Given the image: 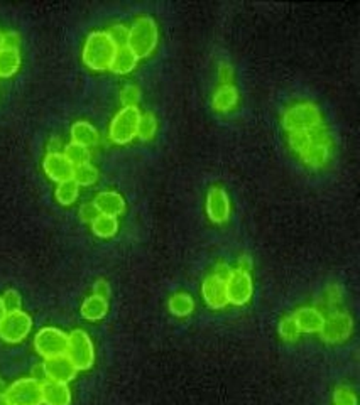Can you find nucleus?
I'll return each instance as SVG.
<instances>
[{"label":"nucleus","mask_w":360,"mask_h":405,"mask_svg":"<svg viewBox=\"0 0 360 405\" xmlns=\"http://www.w3.org/2000/svg\"><path fill=\"white\" fill-rule=\"evenodd\" d=\"M4 395L9 405H43V383L32 377L18 378Z\"/></svg>","instance_id":"obj_8"},{"label":"nucleus","mask_w":360,"mask_h":405,"mask_svg":"<svg viewBox=\"0 0 360 405\" xmlns=\"http://www.w3.org/2000/svg\"><path fill=\"white\" fill-rule=\"evenodd\" d=\"M107 34L110 36V39L114 41L117 48L127 46V39H129V27H126L124 24H115V26H112L109 31H107Z\"/></svg>","instance_id":"obj_32"},{"label":"nucleus","mask_w":360,"mask_h":405,"mask_svg":"<svg viewBox=\"0 0 360 405\" xmlns=\"http://www.w3.org/2000/svg\"><path fill=\"white\" fill-rule=\"evenodd\" d=\"M325 303L328 308H333L335 304L340 303V294H338V287L328 289V297H325Z\"/></svg>","instance_id":"obj_40"},{"label":"nucleus","mask_w":360,"mask_h":405,"mask_svg":"<svg viewBox=\"0 0 360 405\" xmlns=\"http://www.w3.org/2000/svg\"><path fill=\"white\" fill-rule=\"evenodd\" d=\"M2 49H6V43H4V32L0 31V51H2Z\"/></svg>","instance_id":"obj_46"},{"label":"nucleus","mask_w":360,"mask_h":405,"mask_svg":"<svg viewBox=\"0 0 360 405\" xmlns=\"http://www.w3.org/2000/svg\"><path fill=\"white\" fill-rule=\"evenodd\" d=\"M63 154L66 156V159H68L74 167L81 166V164L90 163V159H92V152H90L88 147L78 146V144H73V142H69L68 146L65 147Z\"/></svg>","instance_id":"obj_28"},{"label":"nucleus","mask_w":360,"mask_h":405,"mask_svg":"<svg viewBox=\"0 0 360 405\" xmlns=\"http://www.w3.org/2000/svg\"><path fill=\"white\" fill-rule=\"evenodd\" d=\"M218 80H220L222 85H232V80H234V69H232L230 64L222 63L220 68H218Z\"/></svg>","instance_id":"obj_36"},{"label":"nucleus","mask_w":360,"mask_h":405,"mask_svg":"<svg viewBox=\"0 0 360 405\" xmlns=\"http://www.w3.org/2000/svg\"><path fill=\"white\" fill-rule=\"evenodd\" d=\"M352 331H354V320H352L350 314L335 311L328 317H325L320 336L325 343L338 345V343L349 340Z\"/></svg>","instance_id":"obj_11"},{"label":"nucleus","mask_w":360,"mask_h":405,"mask_svg":"<svg viewBox=\"0 0 360 405\" xmlns=\"http://www.w3.org/2000/svg\"><path fill=\"white\" fill-rule=\"evenodd\" d=\"M159 44V27L156 20L149 15L138 18L129 27V39H127V48L139 57H149L156 51Z\"/></svg>","instance_id":"obj_3"},{"label":"nucleus","mask_w":360,"mask_h":405,"mask_svg":"<svg viewBox=\"0 0 360 405\" xmlns=\"http://www.w3.org/2000/svg\"><path fill=\"white\" fill-rule=\"evenodd\" d=\"M293 320H295L300 333H320L324 328L325 316L321 314L320 309L316 308H300L298 311L293 314Z\"/></svg>","instance_id":"obj_16"},{"label":"nucleus","mask_w":360,"mask_h":405,"mask_svg":"<svg viewBox=\"0 0 360 405\" xmlns=\"http://www.w3.org/2000/svg\"><path fill=\"white\" fill-rule=\"evenodd\" d=\"M81 317L86 321H102L103 317L109 313V301L103 299V297L98 296H88L86 299L81 303Z\"/></svg>","instance_id":"obj_21"},{"label":"nucleus","mask_w":360,"mask_h":405,"mask_svg":"<svg viewBox=\"0 0 360 405\" xmlns=\"http://www.w3.org/2000/svg\"><path fill=\"white\" fill-rule=\"evenodd\" d=\"M98 210H97V206L93 205V201H88V202H84V205L80 206V218H81V221H85V223H92L95 218L98 217Z\"/></svg>","instance_id":"obj_35"},{"label":"nucleus","mask_w":360,"mask_h":405,"mask_svg":"<svg viewBox=\"0 0 360 405\" xmlns=\"http://www.w3.org/2000/svg\"><path fill=\"white\" fill-rule=\"evenodd\" d=\"M288 144L301 163L312 169L325 167L332 157V137L326 125L314 130L288 134Z\"/></svg>","instance_id":"obj_1"},{"label":"nucleus","mask_w":360,"mask_h":405,"mask_svg":"<svg viewBox=\"0 0 360 405\" xmlns=\"http://www.w3.org/2000/svg\"><path fill=\"white\" fill-rule=\"evenodd\" d=\"M72 390L68 383L51 382L43 383V405H72Z\"/></svg>","instance_id":"obj_18"},{"label":"nucleus","mask_w":360,"mask_h":405,"mask_svg":"<svg viewBox=\"0 0 360 405\" xmlns=\"http://www.w3.org/2000/svg\"><path fill=\"white\" fill-rule=\"evenodd\" d=\"M93 294L98 296V297H103V299L109 301V297H110V286H109V282H107L105 279L97 280V282L93 284Z\"/></svg>","instance_id":"obj_38"},{"label":"nucleus","mask_w":360,"mask_h":405,"mask_svg":"<svg viewBox=\"0 0 360 405\" xmlns=\"http://www.w3.org/2000/svg\"><path fill=\"white\" fill-rule=\"evenodd\" d=\"M201 296H204L206 306L210 309H215V311L227 308V304H229L225 280L213 274L206 277L204 284H201Z\"/></svg>","instance_id":"obj_14"},{"label":"nucleus","mask_w":360,"mask_h":405,"mask_svg":"<svg viewBox=\"0 0 360 405\" xmlns=\"http://www.w3.org/2000/svg\"><path fill=\"white\" fill-rule=\"evenodd\" d=\"M2 297V303L6 306L7 313H14V311H20L22 309V297L18 291H14V289H9V291L4 292Z\"/></svg>","instance_id":"obj_33"},{"label":"nucleus","mask_w":360,"mask_h":405,"mask_svg":"<svg viewBox=\"0 0 360 405\" xmlns=\"http://www.w3.org/2000/svg\"><path fill=\"white\" fill-rule=\"evenodd\" d=\"M68 343V334L55 326H44L34 336V350L41 358L53 359L63 357Z\"/></svg>","instance_id":"obj_7"},{"label":"nucleus","mask_w":360,"mask_h":405,"mask_svg":"<svg viewBox=\"0 0 360 405\" xmlns=\"http://www.w3.org/2000/svg\"><path fill=\"white\" fill-rule=\"evenodd\" d=\"M230 272H232V268H230L229 263H217V267H215V270H213V275H217V277H220V279L227 280V277L230 275Z\"/></svg>","instance_id":"obj_41"},{"label":"nucleus","mask_w":360,"mask_h":405,"mask_svg":"<svg viewBox=\"0 0 360 405\" xmlns=\"http://www.w3.org/2000/svg\"><path fill=\"white\" fill-rule=\"evenodd\" d=\"M277 331H279V336L283 338L284 341H296L300 338V329H298L295 320L293 316H286L279 321V326H277Z\"/></svg>","instance_id":"obj_30"},{"label":"nucleus","mask_w":360,"mask_h":405,"mask_svg":"<svg viewBox=\"0 0 360 405\" xmlns=\"http://www.w3.org/2000/svg\"><path fill=\"white\" fill-rule=\"evenodd\" d=\"M43 171L55 183L73 179L74 166L66 159L63 152H48L43 159Z\"/></svg>","instance_id":"obj_13"},{"label":"nucleus","mask_w":360,"mask_h":405,"mask_svg":"<svg viewBox=\"0 0 360 405\" xmlns=\"http://www.w3.org/2000/svg\"><path fill=\"white\" fill-rule=\"evenodd\" d=\"M78 196H80V186L74 183L73 179L58 183L55 189V198L61 206H72L73 202H76Z\"/></svg>","instance_id":"obj_26"},{"label":"nucleus","mask_w":360,"mask_h":405,"mask_svg":"<svg viewBox=\"0 0 360 405\" xmlns=\"http://www.w3.org/2000/svg\"><path fill=\"white\" fill-rule=\"evenodd\" d=\"M65 357L78 371H86L95 365V345L90 334L84 329H73L68 334Z\"/></svg>","instance_id":"obj_5"},{"label":"nucleus","mask_w":360,"mask_h":405,"mask_svg":"<svg viewBox=\"0 0 360 405\" xmlns=\"http://www.w3.org/2000/svg\"><path fill=\"white\" fill-rule=\"evenodd\" d=\"M117 46L107 31H93L86 37L84 49H81V61L86 68L93 71H105L110 69Z\"/></svg>","instance_id":"obj_2"},{"label":"nucleus","mask_w":360,"mask_h":405,"mask_svg":"<svg viewBox=\"0 0 360 405\" xmlns=\"http://www.w3.org/2000/svg\"><path fill=\"white\" fill-rule=\"evenodd\" d=\"M324 125V115L312 102H298L283 114V127L288 134L314 130Z\"/></svg>","instance_id":"obj_4"},{"label":"nucleus","mask_w":360,"mask_h":405,"mask_svg":"<svg viewBox=\"0 0 360 405\" xmlns=\"http://www.w3.org/2000/svg\"><path fill=\"white\" fill-rule=\"evenodd\" d=\"M140 102V90L135 85H126L120 90V103L122 107H138Z\"/></svg>","instance_id":"obj_31"},{"label":"nucleus","mask_w":360,"mask_h":405,"mask_svg":"<svg viewBox=\"0 0 360 405\" xmlns=\"http://www.w3.org/2000/svg\"><path fill=\"white\" fill-rule=\"evenodd\" d=\"M333 404L335 405H357V397L352 390L345 387L335 388L333 392Z\"/></svg>","instance_id":"obj_34"},{"label":"nucleus","mask_w":360,"mask_h":405,"mask_svg":"<svg viewBox=\"0 0 360 405\" xmlns=\"http://www.w3.org/2000/svg\"><path fill=\"white\" fill-rule=\"evenodd\" d=\"M206 217L212 223L222 225L230 217V198L220 186H213L206 194Z\"/></svg>","instance_id":"obj_12"},{"label":"nucleus","mask_w":360,"mask_h":405,"mask_svg":"<svg viewBox=\"0 0 360 405\" xmlns=\"http://www.w3.org/2000/svg\"><path fill=\"white\" fill-rule=\"evenodd\" d=\"M251 260L247 257H242L239 260V268L240 270H246V272H251Z\"/></svg>","instance_id":"obj_43"},{"label":"nucleus","mask_w":360,"mask_h":405,"mask_svg":"<svg viewBox=\"0 0 360 405\" xmlns=\"http://www.w3.org/2000/svg\"><path fill=\"white\" fill-rule=\"evenodd\" d=\"M20 53L18 49L0 51V78H12L20 68Z\"/></svg>","instance_id":"obj_23"},{"label":"nucleus","mask_w":360,"mask_h":405,"mask_svg":"<svg viewBox=\"0 0 360 405\" xmlns=\"http://www.w3.org/2000/svg\"><path fill=\"white\" fill-rule=\"evenodd\" d=\"M225 287L229 304L246 306L254 296V280H252L251 272L240 270V268L230 272L225 280Z\"/></svg>","instance_id":"obj_9"},{"label":"nucleus","mask_w":360,"mask_h":405,"mask_svg":"<svg viewBox=\"0 0 360 405\" xmlns=\"http://www.w3.org/2000/svg\"><path fill=\"white\" fill-rule=\"evenodd\" d=\"M32 329V317L26 311H14L7 313L6 320L0 326V340L11 343V345H18L29 336Z\"/></svg>","instance_id":"obj_10"},{"label":"nucleus","mask_w":360,"mask_h":405,"mask_svg":"<svg viewBox=\"0 0 360 405\" xmlns=\"http://www.w3.org/2000/svg\"><path fill=\"white\" fill-rule=\"evenodd\" d=\"M44 369H46V377L51 382H61V383H69L72 380L76 378L78 370L74 369L73 363L68 358L58 357L53 359H46L44 362Z\"/></svg>","instance_id":"obj_15"},{"label":"nucleus","mask_w":360,"mask_h":405,"mask_svg":"<svg viewBox=\"0 0 360 405\" xmlns=\"http://www.w3.org/2000/svg\"><path fill=\"white\" fill-rule=\"evenodd\" d=\"M239 103V90L234 85H220L215 90L212 105L213 109L220 114H227L237 107Z\"/></svg>","instance_id":"obj_20"},{"label":"nucleus","mask_w":360,"mask_h":405,"mask_svg":"<svg viewBox=\"0 0 360 405\" xmlns=\"http://www.w3.org/2000/svg\"><path fill=\"white\" fill-rule=\"evenodd\" d=\"M69 135H72V142L78 144V146L84 147H95L100 140V134L95 129V125H92L86 120H78L72 125V130H69Z\"/></svg>","instance_id":"obj_19"},{"label":"nucleus","mask_w":360,"mask_h":405,"mask_svg":"<svg viewBox=\"0 0 360 405\" xmlns=\"http://www.w3.org/2000/svg\"><path fill=\"white\" fill-rule=\"evenodd\" d=\"M92 225L93 235L98 238H112L119 231V220L115 217H107V214H98L95 220L90 223Z\"/></svg>","instance_id":"obj_24"},{"label":"nucleus","mask_w":360,"mask_h":405,"mask_svg":"<svg viewBox=\"0 0 360 405\" xmlns=\"http://www.w3.org/2000/svg\"><path fill=\"white\" fill-rule=\"evenodd\" d=\"M31 377L34 378V380H37V382H41V383L46 382L48 377H46V369H44V363H37L34 369H32Z\"/></svg>","instance_id":"obj_39"},{"label":"nucleus","mask_w":360,"mask_h":405,"mask_svg":"<svg viewBox=\"0 0 360 405\" xmlns=\"http://www.w3.org/2000/svg\"><path fill=\"white\" fill-rule=\"evenodd\" d=\"M73 181L78 186H93L98 181V169L92 163L76 166L73 171Z\"/></svg>","instance_id":"obj_27"},{"label":"nucleus","mask_w":360,"mask_h":405,"mask_svg":"<svg viewBox=\"0 0 360 405\" xmlns=\"http://www.w3.org/2000/svg\"><path fill=\"white\" fill-rule=\"evenodd\" d=\"M4 43H6V49H18L20 48V36L15 31L4 32Z\"/></svg>","instance_id":"obj_37"},{"label":"nucleus","mask_w":360,"mask_h":405,"mask_svg":"<svg viewBox=\"0 0 360 405\" xmlns=\"http://www.w3.org/2000/svg\"><path fill=\"white\" fill-rule=\"evenodd\" d=\"M60 149H61V140L60 139L53 137L51 140H49L48 152H60Z\"/></svg>","instance_id":"obj_42"},{"label":"nucleus","mask_w":360,"mask_h":405,"mask_svg":"<svg viewBox=\"0 0 360 405\" xmlns=\"http://www.w3.org/2000/svg\"><path fill=\"white\" fill-rule=\"evenodd\" d=\"M6 316H7V309H6V306H4V303H2V297H0V326H2V322H4V320H6Z\"/></svg>","instance_id":"obj_44"},{"label":"nucleus","mask_w":360,"mask_h":405,"mask_svg":"<svg viewBox=\"0 0 360 405\" xmlns=\"http://www.w3.org/2000/svg\"><path fill=\"white\" fill-rule=\"evenodd\" d=\"M168 309L173 316L176 317H188L194 311L193 297L186 292H178L169 299Z\"/></svg>","instance_id":"obj_25"},{"label":"nucleus","mask_w":360,"mask_h":405,"mask_svg":"<svg viewBox=\"0 0 360 405\" xmlns=\"http://www.w3.org/2000/svg\"><path fill=\"white\" fill-rule=\"evenodd\" d=\"M138 63H139V57L135 56L129 48L127 46L117 48L114 61H112L110 71H114L115 74H127L138 68Z\"/></svg>","instance_id":"obj_22"},{"label":"nucleus","mask_w":360,"mask_h":405,"mask_svg":"<svg viewBox=\"0 0 360 405\" xmlns=\"http://www.w3.org/2000/svg\"><path fill=\"white\" fill-rule=\"evenodd\" d=\"M140 111L138 107H122L109 127V137L117 146H126L138 137Z\"/></svg>","instance_id":"obj_6"},{"label":"nucleus","mask_w":360,"mask_h":405,"mask_svg":"<svg viewBox=\"0 0 360 405\" xmlns=\"http://www.w3.org/2000/svg\"><path fill=\"white\" fill-rule=\"evenodd\" d=\"M93 205L97 206L98 213L107 217H120L126 212V200L117 191H102L95 196Z\"/></svg>","instance_id":"obj_17"},{"label":"nucleus","mask_w":360,"mask_h":405,"mask_svg":"<svg viewBox=\"0 0 360 405\" xmlns=\"http://www.w3.org/2000/svg\"><path fill=\"white\" fill-rule=\"evenodd\" d=\"M6 390H7V385H6V382H4V380L0 378V394H6Z\"/></svg>","instance_id":"obj_45"},{"label":"nucleus","mask_w":360,"mask_h":405,"mask_svg":"<svg viewBox=\"0 0 360 405\" xmlns=\"http://www.w3.org/2000/svg\"><path fill=\"white\" fill-rule=\"evenodd\" d=\"M157 132V118L154 117V114L151 111H146V114H140L139 120V129H138V137L140 140H152L154 139Z\"/></svg>","instance_id":"obj_29"},{"label":"nucleus","mask_w":360,"mask_h":405,"mask_svg":"<svg viewBox=\"0 0 360 405\" xmlns=\"http://www.w3.org/2000/svg\"><path fill=\"white\" fill-rule=\"evenodd\" d=\"M0 405H9V404H7V399H6V395H4V394H0Z\"/></svg>","instance_id":"obj_47"}]
</instances>
